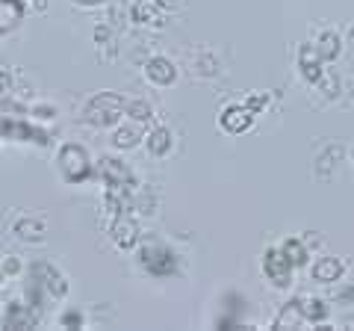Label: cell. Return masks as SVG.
<instances>
[{
	"label": "cell",
	"instance_id": "6da1fadb",
	"mask_svg": "<svg viewBox=\"0 0 354 331\" xmlns=\"http://www.w3.org/2000/svg\"><path fill=\"white\" fill-rule=\"evenodd\" d=\"M121 113H124V98L115 95V92H101L95 95L92 101L86 104V121L95 127H113L115 121L121 118Z\"/></svg>",
	"mask_w": 354,
	"mask_h": 331
},
{
	"label": "cell",
	"instance_id": "7a4b0ae2",
	"mask_svg": "<svg viewBox=\"0 0 354 331\" xmlns=\"http://www.w3.org/2000/svg\"><path fill=\"white\" fill-rule=\"evenodd\" d=\"M59 172L65 184H83L92 178V163H88V154L83 145H74V142H68V145L59 148Z\"/></svg>",
	"mask_w": 354,
	"mask_h": 331
},
{
	"label": "cell",
	"instance_id": "3957f363",
	"mask_svg": "<svg viewBox=\"0 0 354 331\" xmlns=\"http://www.w3.org/2000/svg\"><path fill=\"white\" fill-rule=\"evenodd\" d=\"M139 260H142V267H145V272L153 275V278H169V275L180 269L177 255L169 246H160V242H148V246L139 251Z\"/></svg>",
	"mask_w": 354,
	"mask_h": 331
},
{
	"label": "cell",
	"instance_id": "277c9868",
	"mask_svg": "<svg viewBox=\"0 0 354 331\" xmlns=\"http://www.w3.org/2000/svg\"><path fill=\"white\" fill-rule=\"evenodd\" d=\"M0 139H9V142H39V145H48L50 136L44 130L27 125L21 118H12V116H3L0 118Z\"/></svg>",
	"mask_w": 354,
	"mask_h": 331
},
{
	"label": "cell",
	"instance_id": "5b68a950",
	"mask_svg": "<svg viewBox=\"0 0 354 331\" xmlns=\"http://www.w3.org/2000/svg\"><path fill=\"white\" fill-rule=\"evenodd\" d=\"M263 272H266V278H269L274 287H290L292 281V267H290V260L283 258V251L281 249H269L263 255Z\"/></svg>",
	"mask_w": 354,
	"mask_h": 331
},
{
	"label": "cell",
	"instance_id": "8992f818",
	"mask_svg": "<svg viewBox=\"0 0 354 331\" xmlns=\"http://www.w3.org/2000/svg\"><path fill=\"white\" fill-rule=\"evenodd\" d=\"M97 175H101V181H104V186H133L136 181H133V172L127 169L121 160H115V157H101L97 160Z\"/></svg>",
	"mask_w": 354,
	"mask_h": 331
},
{
	"label": "cell",
	"instance_id": "52a82bcc",
	"mask_svg": "<svg viewBox=\"0 0 354 331\" xmlns=\"http://www.w3.org/2000/svg\"><path fill=\"white\" fill-rule=\"evenodd\" d=\"M322 62L325 60L319 57L316 45H301V51H298V69H301V77L307 83H319V80H322V74H325Z\"/></svg>",
	"mask_w": 354,
	"mask_h": 331
},
{
	"label": "cell",
	"instance_id": "ba28073f",
	"mask_svg": "<svg viewBox=\"0 0 354 331\" xmlns=\"http://www.w3.org/2000/svg\"><path fill=\"white\" fill-rule=\"evenodd\" d=\"M218 125H221V130H227V134H245V130L254 125V113L248 107L234 104V107H227L225 113H221Z\"/></svg>",
	"mask_w": 354,
	"mask_h": 331
},
{
	"label": "cell",
	"instance_id": "9c48e42d",
	"mask_svg": "<svg viewBox=\"0 0 354 331\" xmlns=\"http://www.w3.org/2000/svg\"><path fill=\"white\" fill-rule=\"evenodd\" d=\"M109 234H113V242L118 249H133L136 246V240H139V225L133 222V219L127 216V213H121V216H115V222H113V228H109Z\"/></svg>",
	"mask_w": 354,
	"mask_h": 331
},
{
	"label": "cell",
	"instance_id": "30bf717a",
	"mask_svg": "<svg viewBox=\"0 0 354 331\" xmlns=\"http://www.w3.org/2000/svg\"><path fill=\"white\" fill-rule=\"evenodd\" d=\"M145 77L151 83H157V86H171L177 80V69H174V62L171 60H165V57H151L145 62Z\"/></svg>",
	"mask_w": 354,
	"mask_h": 331
},
{
	"label": "cell",
	"instance_id": "8fae6325",
	"mask_svg": "<svg viewBox=\"0 0 354 331\" xmlns=\"http://www.w3.org/2000/svg\"><path fill=\"white\" fill-rule=\"evenodd\" d=\"M32 269L39 272V278H36V275H32V278H36L44 287V290L53 296V299H65V293H68V284H65V278H62L57 269L48 267V263H39V267H32Z\"/></svg>",
	"mask_w": 354,
	"mask_h": 331
},
{
	"label": "cell",
	"instance_id": "7c38bea8",
	"mask_svg": "<svg viewBox=\"0 0 354 331\" xmlns=\"http://www.w3.org/2000/svg\"><path fill=\"white\" fill-rule=\"evenodd\" d=\"M32 323H36V307L32 305H21V302L6 305V328H30Z\"/></svg>",
	"mask_w": 354,
	"mask_h": 331
},
{
	"label": "cell",
	"instance_id": "4fadbf2b",
	"mask_svg": "<svg viewBox=\"0 0 354 331\" xmlns=\"http://www.w3.org/2000/svg\"><path fill=\"white\" fill-rule=\"evenodd\" d=\"M342 272H346V263L339 258H322L319 263H313V281H319V284H334V281H339Z\"/></svg>",
	"mask_w": 354,
	"mask_h": 331
},
{
	"label": "cell",
	"instance_id": "5bb4252c",
	"mask_svg": "<svg viewBox=\"0 0 354 331\" xmlns=\"http://www.w3.org/2000/svg\"><path fill=\"white\" fill-rule=\"evenodd\" d=\"M24 18V0H0V36H6Z\"/></svg>",
	"mask_w": 354,
	"mask_h": 331
},
{
	"label": "cell",
	"instance_id": "9a60e30c",
	"mask_svg": "<svg viewBox=\"0 0 354 331\" xmlns=\"http://www.w3.org/2000/svg\"><path fill=\"white\" fill-rule=\"evenodd\" d=\"M316 51H319V57H322L325 62H334L339 53H342V39L337 36L334 30H328V33H322V36H319Z\"/></svg>",
	"mask_w": 354,
	"mask_h": 331
},
{
	"label": "cell",
	"instance_id": "2e32d148",
	"mask_svg": "<svg viewBox=\"0 0 354 331\" xmlns=\"http://www.w3.org/2000/svg\"><path fill=\"white\" fill-rule=\"evenodd\" d=\"M301 323H304L301 305H298V299H292V302H286L281 307L278 319H274V328H295V325H301Z\"/></svg>",
	"mask_w": 354,
	"mask_h": 331
},
{
	"label": "cell",
	"instance_id": "e0dca14e",
	"mask_svg": "<svg viewBox=\"0 0 354 331\" xmlns=\"http://www.w3.org/2000/svg\"><path fill=\"white\" fill-rule=\"evenodd\" d=\"M171 130L169 127H157L148 134V151L153 154V157H162V154L171 151Z\"/></svg>",
	"mask_w": 354,
	"mask_h": 331
},
{
	"label": "cell",
	"instance_id": "ac0fdd59",
	"mask_svg": "<svg viewBox=\"0 0 354 331\" xmlns=\"http://www.w3.org/2000/svg\"><path fill=\"white\" fill-rule=\"evenodd\" d=\"M298 305H301V314H304V323H325L328 316V305L319 302V299H298Z\"/></svg>",
	"mask_w": 354,
	"mask_h": 331
},
{
	"label": "cell",
	"instance_id": "d6986e66",
	"mask_svg": "<svg viewBox=\"0 0 354 331\" xmlns=\"http://www.w3.org/2000/svg\"><path fill=\"white\" fill-rule=\"evenodd\" d=\"M281 251H283V258L290 260V267L295 269V267H304L307 263V246L301 240H286L283 246H281Z\"/></svg>",
	"mask_w": 354,
	"mask_h": 331
},
{
	"label": "cell",
	"instance_id": "ffe728a7",
	"mask_svg": "<svg viewBox=\"0 0 354 331\" xmlns=\"http://www.w3.org/2000/svg\"><path fill=\"white\" fill-rule=\"evenodd\" d=\"M133 21H136V24H160L157 3H151V0H136V3H133Z\"/></svg>",
	"mask_w": 354,
	"mask_h": 331
},
{
	"label": "cell",
	"instance_id": "44dd1931",
	"mask_svg": "<svg viewBox=\"0 0 354 331\" xmlns=\"http://www.w3.org/2000/svg\"><path fill=\"white\" fill-rule=\"evenodd\" d=\"M15 234L21 237V240H41L44 237V225L41 222H36V219H18L15 222Z\"/></svg>",
	"mask_w": 354,
	"mask_h": 331
},
{
	"label": "cell",
	"instance_id": "7402d4cb",
	"mask_svg": "<svg viewBox=\"0 0 354 331\" xmlns=\"http://www.w3.org/2000/svg\"><path fill=\"white\" fill-rule=\"evenodd\" d=\"M124 113L133 116L136 121H148L153 116V109L145 104V101H124Z\"/></svg>",
	"mask_w": 354,
	"mask_h": 331
},
{
	"label": "cell",
	"instance_id": "603a6c76",
	"mask_svg": "<svg viewBox=\"0 0 354 331\" xmlns=\"http://www.w3.org/2000/svg\"><path fill=\"white\" fill-rule=\"evenodd\" d=\"M115 148H133L139 142V130L136 127H121V130H115Z\"/></svg>",
	"mask_w": 354,
	"mask_h": 331
},
{
	"label": "cell",
	"instance_id": "cb8c5ba5",
	"mask_svg": "<svg viewBox=\"0 0 354 331\" xmlns=\"http://www.w3.org/2000/svg\"><path fill=\"white\" fill-rule=\"evenodd\" d=\"M59 323L65 328H83V314H77V311H65Z\"/></svg>",
	"mask_w": 354,
	"mask_h": 331
},
{
	"label": "cell",
	"instance_id": "d4e9b609",
	"mask_svg": "<svg viewBox=\"0 0 354 331\" xmlns=\"http://www.w3.org/2000/svg\"><path fill=\"white\" fill-rule=\"evenodd\" d=\"M266 104H269V95H257V98H251V101H248L245 107L251 109V113H260V109H263Z\"/></svg>",
	"mask_w": 354,
	"mask_h": 331
},
{
	"label": "cell",
	"instance_id": "484cf974",
	"mask_svg": "<svg viewBox=\"0 0 354 331\" xmlns=\"http://www.w3.org/2000/svg\"><path fill=\"white\" fill-rule=\"evenodd\" d=\"M18 269H21V263L15 258H6L3 263H0V272H3V275H15Z\"/></svg>",
	"mask_w": 354,
	"mask_h": 331
},
{
	"label": "cell",
	"instance_id": "4316f807",
	"mask_svg": "<svg viewBox=\"0 0 354 331\" xmlns=\"http://www.w3.org/2000/svg\"><path fill=\"white\" fill-rule=\"evenodd\" d=\"M0 92L3 95L12 92V71H0Z\"/></svg>",
	"mask_w": 354,
	"mask_h": 331
},
{
	"label": "cell",
	"instance_id": "83f0119b",
	"mask_svg": "<svg viewBox=\"0 0 354 331\" xmlns=\"http://www.w3.org/2000/svg\"><path fill=\"white\" fill-rule=\"evenodd\" d=\"M32 116H39V118H53V116H57V109H53V107H32Z\"/></svg>",
	"mask_w": 354,
	"mask_h": 331
},
{
	"label": "cell",
	"instance_id": "f1b7e54d",
	"mask_svg": "<svg viewBox=\"0 0 354 331\" xmlns=\"http://www.w3.org/2000/svg\"><path fill=\"white\" fill-rule=\"evenodd\" d=\"M339 302H342V305H354V284L348 287V290L339 293Z\"/></svg>",
	"mask_w": 354,
	"mask_h": 331
},
{
	"label": "cell",
	"instance_id": "f546056e",
	"mask_svg": "<svg viewBox=\"0 0 354 331\" xmlns=\"http://www.w3.org/2000/svg\"><path fill=\"white\" fill-rule=\"evenodd\" d=\"M6 305L9 302H0V328H6Z\"/></svg>",
	"mask_w": 354,
	"mask_h": 331
},
{
	"label": "cell",
	"instance_id": "4dcf8cb0",
	"mask_svg": "<svg viewBox=\"0 0 354 331\" xmlns=\"http://www.w3.org/2000/svg\"><path fill=\"white\" fill-rule=\"evenodd\" d=\"M74 3H83V6H92V3H104V0H74Z\"/></svg>",
	"mask_w": 354,
	"mask_h": 331
},
{
	"label": "cell",
	"instance_id": "1f68e13d",
	"mask_svg": "<svg viewBox=\"0 0 354 331\" xmlns=\"http://www.w3.org/2000/svg\"><path fill=\"white\" fill-rule=\"evenodd\" d=\"M32 3H36L39 9H44V0H32Z\"/></svg>",
	"mask_w": 354,
	"mask_h": 331
},
{
	"label": "cell",
	"instance_id": "d6a6232c",
	"mask_svg": "<svg viewBox=\"0 0 354 331\" xmlns=\"http://www.w3.org/2000/svg\"><path fill=\"white\" fill-rule=\"evenodd\" d=\"M0 284H3V272H0Z\"/></svg>",
	"mask_w": 354,
	"mask_h": 331
}]
</instances>
